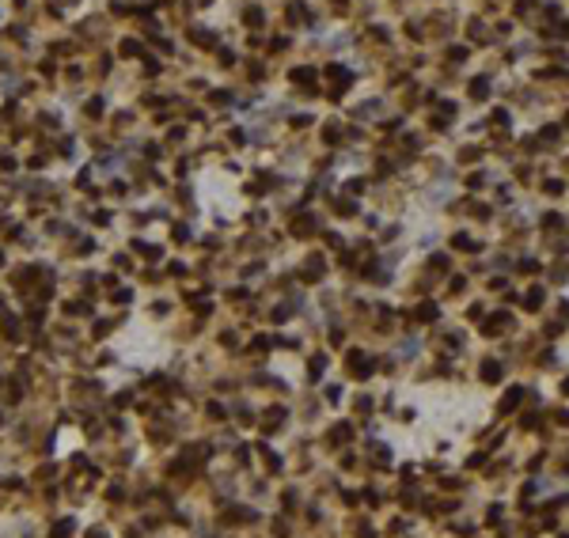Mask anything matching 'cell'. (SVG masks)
<instances>
[{
    "instance_id": "6da1fadb",
    "label": "cell",
    "mask_w": 569,
    "mask_h": 538,
    "mask_svg": "<svg viewBox=\"0 0 569 538\" xmlns=\"http://www.w3.org/2000/svg\"><path fill=\"white\" fill-rule=\"evenodd\" d=\"M69 531H72V523H69V519H65V523H57V527H53V538H65V535H69Z\"/></svg>"
},
{
    "instance_id": "7a4b0ae2",
    "label": "cell",
    "mask_w": 569,
    "mask_h": 538,
    "mask_svg": "<svg viewBox=\"0 0 569 538\" xmlns=\"http://www.w3.org/2000/svg\"><path fill=\"white\" fill-rule=\"evenodd\" d=\"M87 538H103V531H91V535H87Z\"/></svg>"
}]
</instances>
